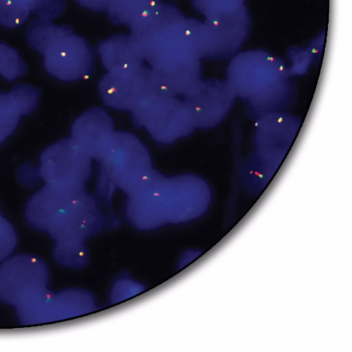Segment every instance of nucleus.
Wrapping results in <instances>:
<instances>
[{"label": "nucleus", "instance_id": "ddd939ff", "mask_svg": "<svg viewBox=\"0 0 352 352\" xmlns=\"http://www.w3.org/2000/svg\"><path fill=\"white\" fill-rule=\"evenodd\" d=\"M302 125V120L287 111L267 114L254 120V151L283 162Z\"/></svg>", "mask_w": 352, "mask_h": 352}, {"label": "nucleus", "instance_id": "1a4fd4ad", "mask_svg": "<svg viewBox=\"0 0 352 352\" xmlns=\"http://www.w3.org/2000/svg\"><path fill=\"white\" fill-rule=\"evenodd\" d=\"M184 96V102L195 128L208 129L219 125L238 98L226 79H201Z\"/></svg>", "mask_w": 352, "mask_h": 352}, {"label": "nucleus", "instance_id": "c756f323", "mask_svg": "<svg viewBox=\"0 0 352 352\" xmlns=\"http://www.w3.org/2000/svg\"><path fill=\"white\" fill-rule=\"evenodd\" d=\"M16 241V234L12 226L0 216V261L10 254Z\"/></svg>", "mask_w": 352, "mask_h": 352}, {"label": "nucleus", "instance_id": "f03ea898", "mask_svg": "<svg viewBox=\"0 0 352 352\" xmlns=\"http://www.w3.org/2000/svg\"><path fill=\"white\" fill-rule=\"evenodd\" d=\"M36 221L57 241H80L100 221L96 200L85 186L45 184L30 199Z\"/></svg>", "mask_w": 352, "mask_h": 352}, {"label": "nucleus", "instance_id": "6e6552de", "mask_svg": "<svg viewBox=\"0 0 352 352\" xmlns=\"http://www.w3.org/2000/svg\"><path fill=\"white\" fill-rule=\"evenodd\" d=\"M206 41L204 58L222 60L240 51L248 38L252 19L245 5L205 17L202 21Z\"/></svg>", "mask_w": 352, "mask_h": 352}, {"label": "nucleus", "instance_id": "cd10ccee", "mask_svg": "<svg viewBox=\"0 0 352 352\" xmlns=\"http://www.w3.org/2000/svg\"><path fill=\"white\" fill-rule=\"evenodd\" d=\"M194 8L205 17L234 10L245 5V0H190Z\"/></svg>", "mask_w": 352, "mask_h": 352}, {"label": "nucleus", "instance_id": "f8f14e48", "mask_svg": "<svg viewBox=\"0 0 352 352\" xmlns=\"http://www.w3.org/2000/svg\"><path fill=\"white\" fill-rule=\"evenodd\" d=\"M47 279V269L39 259L27 255L13 257L0 267V300L17 306L45 288Z\"/></svg>", "mask_w": 352, "mask_h": 352}, {"label": "nucleus", "instance_id": "20e7f679", "mask_svg": "<svg viewBox=\"0 0 352 352\" xmlns=\"http://www.w3.org/2000/svg\"><path fill=\"white\" fill-rule=\"evenodd\" d=\"M230 59L226 80L237 98L244 100L289 78L287 63L264 50L239 51Z\"/></svg>", "mask_w": 352, "mask_h": 352}, {"label": "nucleus", "instance_id": "bb28decb", "mask_svg": "<svg viewBox=\"0 0 352 352\" xmlns=\"http://www.w3.org/2000/svg\"><path fill=\"white\" fill-rule=\"evenodd\" d=\"M10 97L21 115L32 113L37 106L38 91L27 84L16 85L10 92Z\"/></svg>", "mask_w": 352, "mask_h": 352}, {"label": "nucleus", "instance_id": "9b49d317", "mask_svg": "<svg viewBox=\"0 0 352 352\" xmlns=\"http://www.w3.org/2000/svg\"><path fill=\"white\" fill-rule=\"evenodd\" d=\"M42 56L48 73L65 81L77 80L89 76L95 65L91 45L73 32L57 38Z\"/></svg>", "mask_w": 352, "mask_h": 352}, {"label": "nucleus", "instance_id": "9d476101", "mask_svg": "<svg viewBox=\"0 0 352 352\" xmlns=\"http://www.w3.org/2000/svg\"><path fill=\"white\" fill-rule=\"evenodd\" d=\"M98 89L107 106L131 111L146 96L154 94L151 68L140 64L107 71L98 84Z\"/></svg>", "mask_w": 352, "mask_h": 352}, {"label": "nucleus", "instance_id": "4468645a", "mask_svg": "<svg viewBox=\"0 0 352 352\" xmlns=\"http://www.w3.org/2000/svg\"><path fill=\"white\" fill-rule=\"evenodd\" d=\"M150 68L153 93L164 96H185L202 79L199 59L167 58Z\"/></svg>", "mask_w": 352, "mask_h": 352}, {"label": "nucleus", "instance_id": "f257e3e1", "mask_svg": "<svg viewBox=\"0 0 352 352\" xmlns=\"http://www.w3.org/2000/svg\"><path fill=\"white\" fill-rule=\"evenodd\" d=\"M126 212L134 223L180 221L204 213L211 201L209 184L201 177L184 174L162 177L140 186L128 195Z\"/></svg>", "mask_w": 352, "mask_h": 352}, {"label": "nucleus", "instance_id": "473e14b6", "mask_svg": "<svg viewBox=\"0 0 352 352\" xmlns=\"http://www.w3.org/2000/svg\"><path fill=\"white\" fill-rule=\"evenodd\" d=\"M16 1H21V2L28 4L30 6V10H31V7L32 6L33 3L35 1V0H16Z\"/></svg>", "mask_w": 352, "mask_h": 352}, {"label": "nucleus", "instance_id": "7ed1b4c3", "mask_svg": "<svg viewBox=\"0 0 352 352\" xmlns=\"http://www.w3.org/2000/svg\"><path fill=\"white\" fill-rule=\"evenodd\" d=\"M100 184L104 192L118 188L125 191L152 168L150 153L133 134L115 131L97 159Z\"/></svg>", "mask_w": 352, "mask_h": 352}, {"label": "nucleus", "instance_id": "aec40b11", "mask_svg": "<svg viewBox=\"0 0 352 352\" xmlns=\"http://www.w3.org/2000/svg\"><path fill=\"white\" fill-rule=\"evenodd\" d=\"M71 27L57 25L53 20L36 16L30 20L25 29L28 44L41 55L57 38L72 32Z\"/></svg>", "mask_w": 352, "mask_h": 352}, {"label": "nucleus", "instance_id": "dca6fc26", "mask_svg": "<svg viewBox=\"0 0 352 352\" xmlns=\"http://www.w3.org/2000/svg\"><path fill=\"white\" fill-rule=\"evenodd\" d=\"M185 17L177 6L162 1L138 14L128 28L130 34L142 48L164 29Z\"/></svg>", "mask_w": 352, "mask_h": 352}, {"label": "nucleus", "instance_id": "a878e982", "mask_svg": "<svg viewBox=\"0 0 352 352\" xmlns=\"http://www.w3.org/2000/svg\"><path fill=\"white\" fill-rule=\"evenodd\" d=\"M57 242L54 255L60 263L73 267L85 263L86 252L81 246L80 241L65 240Z\"/></svg>", "mask_w": 352, "mask_h": 352}, {"label": "nucleus", "instance_id": "b1692460", "mask_svg": "<svg viewBox=\"0 0 352 352\" xmlns=\"http://www.w3.org/2000/svg\"><path fill=\"white\" fill-rule=\"evenodd\" d=\"M30 6L16 0H0V25L15 28L24 24L28 19Z\"/></svg>", "mask_w": 352, "mask_h": 352}, {"label": "nucleus", "instance_id": "c85d7f7f", "mask_svg": "<svg viewBox=\"0 0 352 352\" xmlns=\"http://www.w3.org/2000/svg\"><path fill=\"white\" fill-rule=\"evenodd\" d=\"M66 7V0H35L31 7V13L36 16L53 20L63 14Z\"/></svg>", "mask_w": 352, "mask_h": 352}, {"label": "nucleus", "instance_id": "7c9ffc66", "mask_svg": "<svg viewBox=\"0 0 352 352\" xmlns=\"http://www.w3.org/2000/svg\"><path fill=\"white\" fill-rule=\"evenodd\" d=\"M18 177L21 183L24 185L34 186L38 182V179L41 177L39 169L25 164L19 169Z\"/></svg>", "mask_w": 352, "mask_h": 352}, {"label": "nucleus", "instance_id": "4be33fe9", "mask_svg": "<svg viewBox=\"0 0 352 352\" xmlns=\"http://www.w3.org/2000/svg\"><path fill=\"white\" fill-rule=\"evenodd\" d=\"M161 2L162 0H109L106 12L113 24L129 27L138 14Z\"/></svg>", "mask_w": 352, "mask_h": 352}, {"label": "nucleus", "instance_id": "423d86ee", "mask_svg": "<svg viewBox=\"0 0 352 352\" xmlns=\"http://www.w3.org/2000/svg\"><path fill=\"white\" fill-rule=\"evenodd\" d=\"M144 60L151 67L171 58L201 60L206 53L202 21L195 18L178 21L142 47Z\"/></svg>", "mask_w": 352, "mask_h": 352}, {"label": "nucleus", "instance_id": "2f4dec72", "mask_svg": "<svg viewBox=\"0 0 352 352\" xmlns=\"http://www.w3.org/2000/svg\"><path fill=\"white\" fill-rule=\"evenodd\" d=\"M80 6L94 12H106L109 0H76Z\"/></svg>", "mask_w": 352, "mask_h": 352}, {"label": "nucleus", "instance_id": "2eb2a0df", "mask_svg": "<svg viewBox=\"0 0 352 352\" xmlns=\"http://www.w3.org/2000/svg\"><path fill=\"white\" fill-rule=\"evenodd\" d=\"M112 118L104 109H89L73 123V140L91 158L97 160L114 133Z\"/></svg>", "mask_w": 352, "mask_h": 352}, {"label": "nucleus", "instance_id": "412c9836", "mask_svg": "<svg viewBox=\"0 0 352 352\" xmlns=\"http://www.w3.org/2000/svg\"><path fill=\"white\" fill-rule=\"evenodd\" d=\"M325 41L323 33L316 37L305 47H292L288 50L289 64L287 65L289 78L302 76L321 56Z\"/></svg>", "mask_w": 352, "mask_h": 352}, {"label": "nucleus", "instance_id": "6ab92c4d", "mask_svg": "<svg viewBox=\"0 0 352 352\" xmlns=\"http://www.w3.org/2000/svg\"><path fill=\"white\" fill-rule=\"evenodd\" d=\"M282 162L265 157L256 151L248 155L241 167V180L250 193L258 195L270 183Z\"/></svg>", "mask_w": 352, "mask_h": 352}, {"label": "nucleus", "instance_id": "393cba45", "mask_svg": "<svg viewBox=\"0 0 352 352\" xmlns=\"http://www.w3.org/2000/svg\"><path fill=\"white\" fill-rule=\"evenodd\" d=\"M21 116L9 92L0 91V144L14 132Z\"/></svg>", "mask_w": 352, "mask_h": 352}, {"label": "nucleus", "instance_id": "39448f33", "mask_svg": "<svg viewBox=\"0 0 352 352\" xmlns=\"http://www.w3.org/2000/svg\"><path fill=\"white\" fill-rule=\"evenodd\" d=\"M131 112L133 123L161 143H172L196 129L184 101L177 97L151 94Z\"/></svg>", "mask_w": 352, "mask_h": 352}, {"label": "nucleus", "instance_id": "0eeeda50", "mask_svg": "<svg viewBox=\"0 0 352 352\" xmlns=\"http://www.w3.org/2000/svg\"><path fill=\"white\" fill-rule=\"evenodd\" d=\"M91 160L72 138L62 139L42 153L40 175L47 184L85 186L91 176Z\"/></svg>", "mask_w": 352, "mask_h": 352}, {"label": "nucleus", "instance_id": "f3484780", "mask_svg": "<svg viewBox=\"0 0 352 352\" xmlns=\"http://www.w3.org/2000/svg\"><path fill=\"white\" fill-rule=\"evenodd\" d=\"M96 52L107 71L143 64L141 47L131 34H116L100 41Z\"/></svg>", "mask_w": 352, "mask_h": 352}, {"label": "nucleus", "instance_id": "a211bd4d", "mask_svg": "<svg viewBox=\"0 0 352 352\" xmlns=\"http://www.w3.org/2000/svg\"><path fill=\"white\" fill-rule=\"evenodd\" d=\"M297 95L296 84L285 78L245 100L248 114L254 120L273 113L287 111Z\"/></svg>", "mask_w": 352, "mask_h": 352}, {"label": "nucleus", "instance_id": "5701e85b", "mask_svg": "<svg viewBox=\"0 0 352 352\" xmlns=\"http://www.w3.org/2000/svg\"><path fill=\"white\" fill-rule=\"evenodd\" d=\"M27 72L28 66L17 50L0 42V75L8 80H14Z\"/></svg>", "mask_w": 352, "mask_h": 352}]
</instances>
